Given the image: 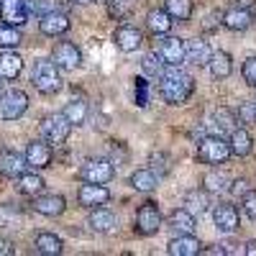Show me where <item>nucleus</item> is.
I'll use <instances>...</instances> for the list:
<instances>
[{
	"label": "nucleus",
	"mask_w": 256,
	"mask_h": 256,
	"mask_svg": "<svg viewBox=\"0 0 256 256\" xmlns=\"http://www.w3.org/2000/svg\"><path fill=\"white\" fill-rule=\"evenodd\" d=\"M205 190L208 192H223V190H228V177L223 174V172H210L208 177H205Z\"/></svg>",
	"instance_id": "nucleus-35"
},
{
	"label": "nucleus",
	"mask_w": 256,
	"mask_h": 256,
	"mask_svg": "<svg viewBox=\"0 0 256 256\" xmlns=\"http://www.w3.org/2000/svg\"><path fill=\"white\" fill-rule=\"evenodd\" d=\"M0 18L8 26H24L28 20L26 0H0Z\"/></svg>",
	"instance_id": "nucleus-10"
},
{
	"label": "nucleus",
	"mask_w": 256,
	"mask_h": 256,
	"mask_svg": "<svg viewBox=\"0 0 256 256\" xmlns=\"http://www.w3.org/2000/svg\"><path fill=\"white\" fill-rule=\"evenodd\" d=\"M18 190L24 192V195H38V192L44 190V180L36 172H24L18 177Z\"/></svg>",
	"instance_id": "nucleus-28"
},
{
	"label": "nucleus",
	"mask_w": 256,
	"mask_h": 256,
	"mask_svg": "<svg viewBox=\"0 0 256 256\" xmlns=\"http://www.w3.org/2000/svg\"><path fill=\"white\" fill-rule=\"evenodd\" d=\"M156 182H159V177L152 172V169H136V172L131 174V180H128V184H131L134 190H138V192H152L156 187Z\"/></svg>",
	"instance_id": "nucleus-25"
},
{
	"label": "nucleus",
	"mask_w": 256,
	"mask_h": 256,
	"mask_svg": "<svg viewBox=\"0 0 256 256\" xmlns=\"http://www.w3.org/2000/svg\"><path fill=\"white\" fill-rule=\"evenodd\" d=\"M244 80H246V84L248 88H256V56H248L246 62H244Z\"/></svg>",
	"instance_id": "nucleus-37"
},
{
	"label": "nucleus",
	"mask_w": 256,
	"mask_h": 256,
	"mask_svg": "<svg viewBox=\"0 0 256 256\" xmlns=\"http://www.w3.org/2000/svg\"><path fill=\"white\" fill-rule=\"evenodd\" d=\"M64 116H67V120H70L72 126H82L84 120H88V102H84V100H72V102H67Z\"/></svg>",
	"instance_id": "nucleus-31"
},
{
	"label": "nucleus",
	"mask_w": 256,
	"mask_h": 256,
	"mask_svg": "<svg viewBox=\"0 0 256 256\" xmlns=\"http://www.w3.org/2000/svg\"><path fill=\"white\" fill-rule=\"evenodd\" d=\"M72 3H80V6H88V3H92V0H72Z\"/></svg>",
	"instance_id": "nucleus-47"
},
{
	"label": "nucleus",
	"mask_w": 256,
	"mask_h": 256,
	"mask_svg": "<svg viewBox=\"0 0 256 256\" xmlns=\"http://www.w3.org/2000/svg\"><path fill=\"white\" fill-rule=\"evenodd\" d=\"M216 120H218L220 131H233V120H236V118H233L226 108H220V110H216Z\"/></svg>",
	"instance_id": "nucleus-39"
},
{
	"label": "nucleus",
	"mask_w": 256,
	"mask_h": 256,
	"mask_svg": "<svg viewBox=\"0 0 256 256\" xmlns=\"http://www.w3.org/2000/svg\"><path fill=\"white\" fill-rule=\"evenodd\" d=\"M230 190H233V195H246V192H248V182L246 180H236Z\"/></svg>",
	"instance_id": "nucleus-42"
},
{
	"label": "nucleus",
	"mask_w": 256,
	"mask_h": 256,
	"mask_svg": "<svg viewBox=\"0 0 256 256\" xmlns=\"http://www.w3.org/2000/svg\"><path fill=\"white\" fill-rule=\"evenodd\" d=\"M159 228H162V212L156 202H144L136 212V230L141 236H154Z\"/></svg>",
	"instance_id": "nucleus-6"
},
{
	"label": "nucleus",
	"mask_w": 256,
	"mask_h": 256,
	"mask_svg": "<svg viewBox=\"0 0 256 256\" xmlns=\"http://www.w3.org/2000/svg\"><path fill=\"white\" fill-rule=\"evenodd\" d=\"M31 82L36 84V90L41 95H54L62 90V77H59V67L52 59H38L34 64L31 72Z\"/></svg>",
	"instance_id": "nucleus-2"
},
{
	"label": "nucleus",
	"mask_w": 256,
	"mask_h": 256,
	"mask_svg": "<svg viewBox=\"0 0 256 256\" xmlns=\"http://www.w3.org/2000/svg\"><path fill=\"white\" fill-rule=\"evenodd\" d=\"M20 70H24V59H20L16 52L6 49L3 54H0V77L3 80H16L20 74Z\"/></svg>",
	"instance_id": "nucleus-19"
},
{
	"label": "nucleus",
	"mask_w": 256,
	"mask_h": 256,
	"mask_svg": "<svg viewBox=\"0 0 256 256\" xmlns=\"http://www.w3.org/2000/svg\"><path fill=\"white\" fill-rule=\"evenodd\" d=\"M141 67H144V72L148 74V77H162V72H164V67L166 64L162 62V56L159 54H146L144 56V62H141Z\"/></svg>",
	"instance_id": "nucleus-34"
},
{
	"label": "nucleus",
	"mask_w": 256,
	"mask_h": 256,
	"mask_svg": "<svg viewBox=\"0 0 256 256\" xmlns=\"http://www.w3.org/2000/svg\"><path fill=\"white\" fill-rule=\"evenodd\" d=\"M52 62L59 70H77L80 62H82V54L74 44H70V41H59L52 52Z\"/></svg>",
	"instance_id": "nucleus-7"
},
{
	"label": "nucleus",
	"mask_w": 256,
	"mask_h": 256,
	"mask_svg": "<svg viewBox=\"0 0 256 256\" xmlns=\"http://www.w3.org/2000/svg\"><path fill=\"white\" fill-rule=\"evenodd\" d=\"M184 205H187L190 212H205L210 202H208V195H205V192H200V190H190L187 195H184Z\"/></svg>",
	"instance_id": "nucleus-33"
},
{
	"label": "nucleus",
	"mask_w": 256,
	"mask_h": 256,
	"mask_svg": "<svg viewBox=\"0 0 256 256\" xmlns=\"http://www.w3.org/2000/svg\"><path fill=\"white\" fill-rule=\"evenodd\" d=\"M238 120L241 123H256V102H241L238 105Z\"/></svg>",
	"instance_id": "nucleus-36"
},
{
	"label": "nucleus",
	"mask_w": 256,
	"mask_h": 256,
	"mask_svg": "<svg viewBox=\"0 0 256 256\" xmlns=\"http://www.w3.org/2000/svg\"><path fill=\"white\" fill-rule=\"evenodd\" d=\"M146 24L154 34H169V28H172V16L166 10H152L146 16Z\"/></svg>",
	"instance_id": "nucleus-29"
},
{
	"label": "nucleus",
	"mask_w": 256,
	"mask_h": 256,
	"mask_svg": "<svg viewBox=\"0 0 256 256\" xmlns=\"http://www.w3.org/2000/svg\"><path fill=\"white\" fill-rule=\"evenodd\" d=\"M82 174H84V182L108 184L116 177V169H113V162H108V159H92L82 169Z\"/></svg>",
	"instance_id": "nucleus-8"
},
{
	"label": "nucleus",
	"mask_w": 256,
	"mask_h": 256,
	"mask_svg": "<svg viewBox=\"0 0 256 256\" xmlns=\"http://www.w3.org/2000/svg\"><path fill=\"white\" fill-rule=\"evenodd\" d=\"M212 220H216V228L223 233H233L238 228V210L233 205H218L216 212H212Z\"/></svg>",
	"instance_id": "nucleus-17"
},
{
	"label": "nucleus",
	"mask_w": 256,
	"mask_h": 256,
	"mask_svg": "<svg viewBox=\"0 0 256 256\" xmlns=\"http://www.w3.org/2000/svg\"><path fill=\"white\" fill-rule=\"evenodd\" d=\"M228 144H230V152L236 156H248L251 148H254V141H251L248 131H244V128H233Z\"/></svg>",
	"instance_id": "nucleus-24"
},
{
	"label": "nucleus",
	"mask_w": 256,
	"mask_h": 256,
	"mask_svg": "<svg viewBox=\"0 0 256 256\" xmlns=\"http://www.w3.org/2000/svg\"><path fill=\"white\" fill-rule=\"evenodd\" d=\"M80 205L84 208H95V205H105L110 200V192L105 184H95V182H88V184H82L80 187Z\"/></svg>",
	"instance_id": "nucleus-14"
},
{
	"label": "nucleus",
	"mask_w": 256,
	"mask_h": 256,
	"mask_svg": "<svg viewBox=\"0 0 256 256\" xmlns=\"http://www.w3.org/2000/svg\"><path fill=\"white\" fill-rule=\"evenodd\" d=\"M10 254H13V244L0 236V256H10Z\"/></svg>",
	"instance_id": "nucleus-43"
},
{
	"label": "nucleus",
	"mask_w": 256,
	"mask_h": 256,
	"mask_svg": "<svg viewBox=\"0 0 256 256\" xmlns=\"http://www.w3.org/2000/svg\"><path fill=\"white\" fill-rule=\"evenodd\" d=\"M20 41H24V36H20L18 26H8V24L0 26V46L3 49H16Z\"/></svg>",
	"instance_id": "nucleus-32"
},
{
	"label": "nucleus",
	"mask_w": 256,
	"mask_h": 256,
	"mask_svg": "<svg viewBox=\"0 0 256 256\" xmlns=\"http://www.w3.org/2000/svg\"><path fill=\"white\" fill-rule=\"evenodd\" d=\"M159 92L169 105H182L190 100L192 90H195V80H192L187 72H182L174 64H166L162 77H159Z\"/></svg>",
	"instance_id": "nucleus-1"
},
{
	"label": "nucleus",
	"mask_w": 256,
	"mask_h": 256,
	"mask_svg": "<svg viewBox=\"0 0 256 256\" xmlns=\"http://www.w3.org/2000/svg\"><path fill=\"white\" fill-rule=\"evenodd\" d=\"M72 134V123L67 120V116L64 113H54V116H46L44 120H41V136H44V141L59 146L70 138Z\"/></svg>",
	"instance_id": "nucleus-4"
},
{
	"label": "nucleus",
	"mask_w": 256,
	"mask_h": 256,
	"mask_svg": "<svg viewBox=\"0 0 256 256\" xmlns=\"http://www.w3.org/2000/svg\"><path fill=\"white\" fill-rule=\"evenodd\" d=\"M172 20H190L192 18V0H166V8H164Z\"/></svg>",
	"instance_id": "nucleus-30"
},
{
	"label": "nucleus",
	"mask_w": 256,
	"mask_h": 256,
	"mask_svg": "<svg viewBox=\"0 0 256 256\" xmlns=\"http://www.w3.org/2000/svg\"><path fill=\"white\" fill-rule=\"evenodd\" d=\"M169 226H172V230L177 233V236H182V233H195V216L182 208V210H174L172 212V218H169Z\"/></svg>",
	"instance_id": "nucleus-23"
},
{
	"label": "nucleus",
	"mask_w": 256,
	"mask_h": 256,
	"mask_svg": "<svg viewBox=\"0 0 256 256\" xmlns=\"http://www.w3.org/2000/svg\"><path fill=\"white\" fill-rule=\"evenodd\" d=\"M28 110V95L24 90H8L0 98V118L3 120H18Z\"/></svg>",
	"instance_id": "nucleus-5"
},
{
	"label": "nucleus",
	"mask_w": 256,
	"mask_h": 256,
	"mask_svg": "<svg viewBox=\"0 0 256 256\" xmlns=\"http://www.w3.org/2000/svg\"><path fill=\"white\" fill-rule=\"evenodd\" d=\"M244 254H246V256H256V241H248L246 248H244Z\"/></svg>",
	"instance_id": "nucleus-45"
},
{
	"label": "nucleus",
	"mask_w": 256,
	"mask_h": 256,
	"mask_svg": "<svg viewBox=\"0 0 256 256\" xmlns=\"http://www.w3.org/2000/svg\"><path fill=\"white\" fill-rule=\"evenodd\" d=\"M169 254L172 256H198V254H202V248L192 233H182L174 241H169Z\"/></svg>",
	"instance_id": "nucleus-18"
},
{
	"label": "nucleus",
	"mask_w": 256,
	"mask_h": 256,
	"mask_svg": "<svg viewBox=\"0 0 256 256\" xmlns=\"http://www.w3.org/2000/svg\"><path fill=\"white\" fill-rule=\"evenodd\" d=\"M251 6H256V0H236V8H251Z\"/></svg>",
	"instance_id": "nucleus-46"
},
{
	"label": "nucleus",
	"mask_w": 256,
	"mask_h": 256,
	"mask_svg": "<svg viewBox=\"0 0 256 256\" xmlns=\"http://www.w3.org/2000/svg\"><path fill=\"white\" fill-rule=\"evenodd\" d=\"M36 251L44 256H56L62 254V238L54 233H38L36 236Z\"/></svg>",
	"instance_id": "nucleus-27"
},
{
	"label": "nucleus",
	"mask_w": 256,
	"mask_h": 256,
	"mask_svg": "<svg viewBox=\"0 0 256 256\" xmlns=\"http://www.w3.org/2000/svg\"><path fill=\"white\" fill-rule=\"evenodd\" d=\"M26 8H28V13H36V16H44V13L54 10L52 0H26Z\"/></svg>",
	"instance_id": "nucleus-38"
},
{
	"label": "nucleus",
	"mask_w": 256,
	"mask_h": 256,
	"mask_svg": "<svg viewBox=\"0 0 256 256\" xmlns=\"http://www.w3.org/2000/svg\"><path fill=\"white\" fill-rule=\"evenodd\" d=\"M223 26L230 31H246L251 26V13L246 8H230L223 13Z\"/></svg>",
	"instance_id": "nucleus-22"
},
{
	"label": "nucleus",
	"mask_w": 256,
	"mask_h": 256,
	"mask_svg": "<svg viewBox=\"0 0 256 256\" xmlns=\"http://www.w3.org/2000/svg\"><path fill=\"white\" fill-rule=\"evenodd\" d=\"M26 164L31 169H44L52 164V144L49 141H31L26 146Z\"/></svg>",
	"instance_id": "nucleus-13"
},
{
	"label": "nucleus",
	"mask_w": 256,
	"mask_h": 256,
	"mask_svg": "<svg viewBox=\"0 0 256 256\" xmlns=\"http://www.w3.org/2000/svg\"><path fill=\"white\" fill-rule=\"evenodd\" d=\"M90 228L92 230H98V233H110L116 226H118V220H116V216L110 210H105V208H95L92 212H90Z\"/></svg>",
	"instance_id": "nucleus-21"
},
{
	"label": "nucleus",
	"mask_w": 256,
	"mask_h": 256,
	"mask_svg": "<svg viewBox=\"0 0 256 256\" xmlns=\"http://www.w3.org/2000/svg\"><path fill=\"white\" fill-rule=\"evenodd\" d=\"M210 56H212V49L205 38H190L184 44V62L195 64V67H208Z\"/></svg>",
	"instance_id": "nucleus-12"
},
{
	"label": "nucleus",
	"mask_w": 256,
	"mask_h": 256,
	"mask_svg": "<svg viewBox=\"0 0 256 256\" xmlns=\"http://www.w3.org/2000/svg\"><path fill=\"white\" fill-rule=\"evenodd\" d=\"M244 212L256 220V192H246L244 195Z\"/></svg>",
	"instance_id": "nucleus-40"
},
{
	"label": "nucleus",
	"mask_w": 256,
	"mask_h": 256,
	"mask_svg": "<svg viewBox=\"0 0 256 256\" xmlns=\"http://www.w3.org/2000/svg\"><path fill=\"white\" fill-rule=\"evenodd\" d=\"M26 156H18V154H6L3 159H0V172H3L6 177H20L26 172Z\"/></svg>",
	"instance_id": "nucleus-26"
},
{
	"label": "nucleus",
	"mask_w": 256,
	"mask_h": 256,
	"mask_svg": "<svg viewBox=\"0 0 256 256\" xmlns=\"http://www.w3.org/2000/svg\"><path fill=\"white\" fill-rule=\"evenodd\" d=\"M152 162H159L162 172H166V169H169V166H166V156H162V154H154V156H152Z\"/></svg>",
	"instance_id": "nucleus-44"
},
{
	"label": "nucleus",
	"mask_w": 256,
	"mask_h": 256,
	"mask_svg": "<svg viewBox=\"0 0 256 256\" xmlns=\"http://www.w3.org/2000/svg\"><path fill=\"white\" fill-rule=\"evenodd\" d=\"M136 90H138V105H146V80L144 77L136 80Z\"/></svg>",
	"instance_id": "nucleus-41"
},
{
	"label": "nucleus",
	"mask_w": 256,
	"mask_h": 256,
	"mask_svg": "<svg viewBox=\"0 0 256 256\" xmlns=\"http://www.w3.org/2000/svg\"><path fill=\"white\" fill-rule=\"evenodd\" d=\"M208 67H210V74L216 77V80L230 77V72H233L230 54H228V52H212V56H210V62H208Z\"/></svg>",
	"instance_id": "nucleus-20"
},
{
	"label": "nucleus",
	"mask_w": 256,
	"mask_h": 256,
	"mask_svg": "<svg viewBox=\"0 0 256 256\" xmlns=\"http://www.w3.org/2000/svg\"><path fill=\"white\" fill-rule=\"evenodd\" d=\"M156 54L162 56L164 64H174V67H180V64L184 62V41L177 38V36H164L159 41Z\"/></svg>",
	"instance_id": "nucleus-9"
},
{
	"label": "nucleus",
	"mask_w": 256,
	"mask_h": 256,
	"mask_svg": "<svg viewBox=\"0 0 256 256\" xmlns=\"http://www.w3.org/2000/svg\"><path fill=\"white\" fill-rule=\"evenodd\" d=\"M230 154H233L230 152V144L223 141L220 136H208L198 146V159L202 164H223V162H228Z\"/></svg>",
	"instance_id": "nucleus-3"
},
{
	"label": "nucleus",
	"mask_w": 256,
	"mask_h": 256,
	"mask_svg": "<svg viewBox=\"0 0 256 256\" xmlns=\"http://www.w3.org/2000/svg\"><path fill=\"white\" fill-rule=\"evenodd\" d=\"M64 208H67V202H64L62 195H41L34 200V210L41 212V216H46V218H56L64 212Z\"/></svg>",
	"instance_id": "nucleus-16"
},
{
	"label": "nucleus",
	"mask_w": 256,
	"mask_h": 256,
	"mask_svg": "<svg viewBox=\"0 0 256 256\" xmlns=\"http://www.w3.org/2000/svg\"><path fill=\"white\" fill-rule=\"evenodd\" d=\"M70 16L67 13H59V10H49L41 16L38 20V28L41 34H46V36H62V34H67L70 31Z\"/></svg>",
	"instance_id": "nucleus-11"
},
{
	"label": "nucleus",
	"mask_w": 256,
	"mask_h": 256,
	"mask_svg": "<svg viewBox=\"0 0 256 256\" xmlns=\"http://www.w3.org/2000/svg\"><path fill=\"white\" fill-rule=\"evenodd\" d=\"M113 41L120 52H136L144 41V34L136 28V26H120L116 34H113Z\"/></svg>",
	"instance_id": "nucleus-15"
}]
</instances>
